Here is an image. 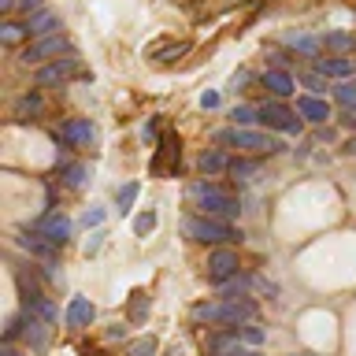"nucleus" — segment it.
Segmentation results:
<instances>
[{
  "mask_svg": "<svg viewBox=\"0 0 356 356\" xmlns=\"http://www.w3.org/2000/svg\"><path fill=\"white\" fill-rule=\"evenodd\" d=\"M219 145H227V149H241V152H278L282 145H278L275 138H267V134L260 130H245V127H230V130H219L216 134Z\"/></svg>",
  "mask_w": 356,
  "mask_h": 356,
  "instance_id": "2",
  "label": "nucleus"
},
{
  "mask_svg": "<svg viewBox=\"0 0 356 356\" xmlns=\"http://www.w3.org/2000/svg\"><path fill=\"white\" fill-rule=\"evenodd\" d=\"M74 74H78V60H74V56H67V60H52L49 67H41L38 82L41 86H63L67 78H74Z\"/></svg>",
  "mask_w": 356,
  "mask_h": 356,
  "instance_id": "9",
  "label": "nucleus"
},
{
  "mask_svg": "<svg viewBox=\"0 0 356 356\" xmlns=\"http://www.w3.org/2000/svg\"><path fill=\"white\" fill-rule=\"evenodd\" d=\"M19 327H22V319H8V327H4V341H15V338H19Z\"/></svg>",
  "mask_w": 356,
  "mask_h": 356,
  "instance_id": "30",
  "label": "nucleus"
},
{
  "mask_svg": "<svg viewBox=\"0 0 356 356\" xmlns=\"http://www.w3.org/2000/svg\"><path fill=\"white\" fill-rule=\"evenodd\" d=\"M252 305L249 300H238V297H227V300H208V305H197L193 308V319L197 323H219V327H238V323L252 319Z\"/></svg>",
  "mask_w": 356,
  "mask_h": 356,
  "instance_id": "1",
  "label": "nucleus"
},
{
  "mask_svg": "<svg viewBox=\"0 0 356 356\" xmlns=\"http://www.w3.org/2000/svg\"><path fill=\"white\" fill-rule=\"evenodd\" d=\"M200 104H204V108H216V104H219V93H204V97H200Z\"/></svg>",
  "mask_w": 356,
  "mask_h": 356,
  "instance_id": "35",
  "label": "nucleus"
},
{
  "mask_svg": "<svg viewBox=\"0 0 356 356\" xmlns=\"http://www.w3.org/2000/svg\"><path fill=\"white\" fill-rule=\"evenodd\" d=\"M305 86H308V89H323V82H319V74H308V78H305Z\"/></svg>",
  "mask_w": 356,
  "mask_h": 356,
  "instance_id": "36",
  "label": "nucleus"
},
{
  "mask_svg": "<svg viewBox=\"0 0 356 356\" xmlns=\"http://www.w3.org/2000/svg\"><path fill=\"white\" fill-rule=\"evenodd\" d=\"M193 200L200 204V211L204 216H211V219H234L241 211V204H238V197L234 193H222V189H216V186H193Z\"/></svg>",
  "mask_w": 356,
  "mask_h": 356,
  "instance_id": "3",
  "label": "nucleus"
},
{
  "mask_svg": "<svg viewBox=\"0 0 356 356\" xmlns=\"http://www.w3.org/2000/svg\"><path fill=\"white\" fill-rule=\"evenodd\" d=\"M152 227H156V216H152V211H145V216L134 219V234H138V238H145V234H149Z\"/></svg>",
  "mask_w": 356,
  "mask_h": 356,
  "instance_id": "22",
  "label": "nucleus"
},
{
  "mask_svg": "<svg viewBox=\"0 0 356 356\" xmlns=\"http://www.w3.org/2000/svg\"><path fill=\"white\" fill-rule=\"evenodd\" d=\"M93 316H97V308H93V300H89V297H74L71 305H67V327H71V330L89 327Z\"/></svg>",
  "mask_w": 356,
  "mask_h": 356,
  "instance_id": "11",
  "label": "nucleus"
},
{
  "mask_svg": "<svg viewBox=\"0 0 356 356\" xmlns=\"http://www.w3.org/2000/svg\"><path fill=\"white\" fill-rule=\"evenodd\" d=\"M127 356H156V338H138V341H130Z\"/></svg>",
  "mask_w": 356,
  "mask_h": 356,
  "instance_id": "20",
  "label": "nucleus"
},
{
  "mask_svg": "<svg viewBox=\"0 0 356 356\" xmlns=\"http://www.w3.org/2000/svg\"><path fill=\"white\" fill-rule=\"evenodd\" d=\"M330 44H334V49H349V38H345V33H334V38H330Z\"/></svg>",
  "mask_w": 356,
  "mask_h": 356,
  "instance_id": "34",
  "label": "nucleus"
},
{
  "mask_svg": "<svg viewBox=\"0 0 356 356\" xmlns=\"http://www.w3.org/2000/svg\"><path fill=\"white\" fill-rule=\"evenodd\" d=\"M338 100H341V104H356V82H345V86H338Z\"/></svg>",
  "mask_w": 356,
  "mask_h": 356,
  "instance_id": "26",
  "label": "nucleus"
},
{
  "mask_svg": "<svg viewBox=\"0 0 356 356\" xmlns=\"http://www.w3.org/2000/svg\"><path fill=\"white\" fill-rule=\"evenodd\" d=\"M238 252H234V249H216V252H211L208 256V278H211V282H227V278H234V275H238Z\"/></svg>",
  "mask_w": 356,
  "mask_h": 356,
  "instance_id": "7",
  "label": "nucleus"
},
{
  "mask_svg": "<svg viewBox=\"0 0 356 356\" xmlns=\"http://www.w3.org/2000/svg\"><path fill=\"white\" fill-rule=\"evenodd\" d=\"M60 138L67 145H74V149H89V145L97 141V130H93V122H89V119H67L63 130H60Z\"/></svg>",
  "mask_w": 356,
  "mask_h": 356,
  "instance_id": "8",
  "label": "nucleus"
},
{
  "mask_svg": "<svg viewBox=\"0 0 356 356\" xmlns=\"http://www.w3.org/2000/svg\"><path fill=\"white\" fill-rule=\"evenodd\" d=\"M26 338H30V341H33V349H38V353H41V349H44V334H41V330H38V323H30V330H26Z\"/></svg>",
  "mask_w": 356,
  "mask_h": 356,
  "instance_id": "27",
  "label": "nucleus"
},
{
  "mask_svg": "<svg viewBox=\"0 0 356 356\" xmlns=\"http://www.w3.org/2000/svg\"><path fill=\"white\" fill-rule=\"evenodd\" d=\"M15 4H19V8L30 15V11H41V4H44V0H15Z\"/></svg>",
  "mask_w": 356,
  "mask_h": 356,
  "instance_id": "32",
  "label": "nucleus"
},
{
  "mask_svg": "<svg viewBox=\"0 0 356 356\" xmlns=\"http://www.w3.org/2000/svg\"><path fill=\"white\" fill-rule=\"evenodd\" d=\"M349 149H353V152H356V138H353V141H349Z\"/></svg>",
  "mask_w": 356,
  "mask_h": 356,
  "instance_id": "40",
  "label": "nucleus"
},
{
  "mask_svg": "<svg viewBox=\"0 0 356 356\" xmlns=\"http://www.w3.org/2000/svg\"><path fill=\"white\" fill-rule=\"evenodd\" d=\"M134 200H138V182H127V186L119 189V211H122V216L130 211V204H134Z\"/></svg>",
  "mask_w": 356,
  "mask_h": 356,
  "instance_id": "21",
  "label": "nucleus"
},
{
  "mask_svg": "<svg viewBox=\"0 0 356 356\" xmlns=\"http://www.w3.org/2000/svg\"><path fill=\"white\" fill-rule=\"evenodd\" d=\"M241 338L249 341V345H256V341H264V330H256V327H245V330H241Z\"/></svg>",
  "mask_w": 356,
  "mask_h": 356,
  "instance_id": "31",
  "label": "nucleus"
},
{
  "mask_svg": "<svg viewBox=\"0 0 356 356\" xmlns=\"http://www.w3.org/2000/svg\"><path fill=\"white\" fill-rule=\"evenodd\" d=\"M264 89H271V97H289L293 93V78L286 71H267L264 74Z\"/></svg>",
  "mask_w": 356,
  "mask_h": 356,
  "instance_id": "14",
  "label": "nucleus"
},
{
  "mask_svg": "<svg viewBox=\"0 0 356 356\" xmlns=\"http://www.w3.org/2000/svg\"><path fill=\"white\" fill-rule=\"evenodd\" d=\"M100 219H104V211H100V208H93V211H86V227H97Z\"/></svg>",
  "mask_w": 356,
  "mask_h": 356,
  "instance_id": "33",
  "label": "nucleus"
},
{
  "mask_svg": "<svg viewBox=\"0 0 356 356\" xmlns=\"http://www.w3.org/2000/svg\"><path fill=\"white\" fill-rule=\"evenodd\" d=\"M230 175H234V178H249V175H256V163H252V160H241V163L234 160V163H230Z\"/></svg>",
  "mask_w": 356,
  "mask_h": 356,
  "instance_id": "24",
  "label": "nucleus"
},
{
  "mask_svg": "<svg viewBox=\"0 0 356 356\" xmlns=\"http://www.w3.org/2000/svg\"><path fill=\"white\" fill-rule=\"evenodd\" d=\"M260 115V111H252V108H234L230 111V119H234V127H249V122Z\"/></svg>",
  "mask_w": 356,
  "mask_h": 356,
  "instance_id": "23",
  "label": "nucleus"
},
{
  "mask_svg": "<svg viewBox=\"0 0 356 356\" xmlns=\"http://www.w3.org/2000/svg\"><path fill=\"white\" fill-rule=\"evenodd\" d=\"M19 241L26 245V249H30L33 256H41V260H52V249H56V245H49V241L41 238V234H22Z\"/></svg>",
  "mask_w": 356,
  "mask_h": 356,
  "instance_id": "17",
  "label": "nucleus"
},
{
  "mask_svg": "<svg viewBox=\"0 0 356 356\" xmlns=\"http://www.w3.org/2000/svg\"><path fill=\"white\" fill-rule=\"evenodd\" d=\"M319 74L323 78H349V74H356V60L353 56H327V60H319Z\"/></svg>",
  "mask_w": 356,
  "mask_h": 356,
  "instance_id": "12",
  "label": "nucleus"
},
{
  "mask_svg": "<svg viewBox=\"0 0 356 356\" xmlns=\"http://www.w3.org/2000/svg\"><path fill=\"white\" fill-rule=\"evenodd\" d=\"M230 356H260V353H252V349H234Z\"/></svg>",
  "mask_w": 356,
  "mask_h": 356,
  "instance_id": "37",
  "label": "nucleus"
},
{
  "mask_svg": "<svg viewBox=\"0 0 356 356\" xmlns=\"http://www.w3.org/2000/svg\"><path fill=\"white\" fill-rule=\"evenodd\" d=\"M38 234H41L49 245H63L67 238H71V219H67V216H56V211H52V216H44V219L38 222Z\"/></svg>",
  "mask_w": 356,
  "mask_h": 356,
  "instance_id": "10",
  "label": "nucleus"
},
{
  "mask_svg": "<svg viewBox=\"0 0 356 356\" xmlns=\"http://www.w3.org/2000/svg\"><path fill=\"white\" fill-rule=\"evenodd\" d=\"M19 38H30V30L19 26V22H4V26H0V41L4 44H15Z\"/></svg>",
  "mask_w": 356,
  "mask_h": 356,
  "instance_id": "19",
  "label": "nucleus"
},
{
  "mask_svg": "<svg viewBox=\"0 0 356 356\" xmlns=\"http://www.w3.org/2000/svg\"><path fill=\"white\" fill-rule=\"evenodd\" d=\"M26 30H30V38H49V33L56 30V15H49V11H33V15L26 19Z\"/></svg>",
  "mask_w": 356,
  "mask_h": 356,
  "instance_id": "15",
  "label": "nucleus"
},
{
  "mask_svg": "<svg viewBox=\"0 0 356 356\" xmlns=\"http://www.w3.org/2000/svg\"><path fill=\"white\" fill-rule=\"evenodd\" d=\"M33 115H41V97H38V93L22 97L19 104H15V119H22V122H30Z\"/></svg>",
  "mask_w": 356,
  "mask_h": 356,
  "instance_id": "18",
  "label": "nucleus"
},
{
  "mask_svg": "<svg viewBox=\"0 0 356 356\" xmlns=\"http://www.w3.org/2000/svg\"><path fill=\"white\" fill-rule=\"evenodd\" d=\"M30 308H33V312H38V316H41L44 323H52V319H56V308L49 305V300H41V297H38V300H33V305H30Z\"/></svg>",
  "mask_w": 356,
  "mask_h": 356,
  "instance_id": "25",
  "label": "nucleus"
},
{
  "mask_svg": "<svg viewBox=\"0 0 356 356\" xmlns=\"http://www.w3.org/2000/svg\"><path fill=\"white\" fill-rule=\"evenodd\" d=\"M15 8V0H0V11H11Z\"/></svg>",
  "mask_w": 356,
  "mask_h": 356,
  "instance_id": "38",
  "label": "nucleus"
},
{
  "mask_svg": "<svg viewBox=\"0 0 356 356\" xmlns=\"http://www.w3.org/2000/svg\"><path fill=\"white\" fill-rule=\"evenodd\" d=\"M86 178V167H67V186H82Z\"/></svg>",
  "mask_w": 356,
  "mask_h": 356,
  "instance_id": "28",
  "label": "nucleus"
},
{
  "mask_svg": "<svg viewBox=\"0 0 356 356\" xmlns=\"http://www.w3.org/2000/svg\"><path fill=\"white\" fill-rule=\"evenodd\" d=\"M182 227H186V234L193 241H204V245H227L234 238H241L234 227H227L222 219H211V216H189Z\"/></svg>",
  "mask_w": 356,
  "mask_h": 356,
  "instance_id": "4",
  "label": "nucleus"
},
{
  "mask_svg": "<svg viewBox=\"0 0 356 356\" xmlns=\"http://www.w3.org/2000/svg\"><path fill=\"white\" fill-rule=\"evenodd\" d=\"M0 356H22V353H11V349H4V353H0Z\"/></svg>",
  "mask_w": 356,
  "mask_h": 356,
  "instance_id": "39",
  "label": "nucleus"
},
{
  "mask_svg": "<svg viewBox=\"0 0 356 356\" xmlns=\"http://www.w3.org/2000/svg\"><path fill=\"white\" fill-rule=\"evenodd\" d=\"M197 167H200V171H204V175H222V171H230L227 156H222L219 149L204 152V156H200V160H197Z\"/></svg>",
  "mask_w": 356,
  "mask_h": 356,
  "instance_id": "16",
  "label": "nucleus"
},
{
  "mask_svg": "<svg viewBox=\"0 0 356 356\" xmlns=\"http://www.w3.org/2000/svg\"><path fill=\"white\" fill-rule=\"evenodd\" d=\"M297 115L308 119V122H327L330 108H327V100H319V97H300L297 100Z\"/></svg>",
  "mask_w": 356,
  "mask_h": 356,
  "instance_id": "13",
  "label": "nucleus"
},
{
  "mask_svg": "<svg viewBox=\"0 0 356 356\" xmlns=\"http://www.w3.org/2000/svg\"><path fill=\"white\" fill-rule=\"evenodd\" d=\"M60 52H67V38H63V33H49V38H38L33 44H26V52H22V63L60 60Z\"/></svg>",
  "mask_w": 356,
  "mask_h": 356,
  "instance_id": "5",
  "label": "nucleus"
},
{
  "mask_svg": "<svg viewBox=\"0 0 356 356\" xmlns=\"http://www.w3.org/2000/svg\"><path fill=\"white\" fill-rule=\"evenodd\" d=\"M130 316L141 319L145 316V293H134V305H130Z\"/></svg>",
  "mask_w": 356,
  "mask_h": 356,
  "instance_id": "29",
  "label": "nucleus"
},
{
  "mask_svg": "<svg viewBox=\"0 0 356 356\" xmlns=\"http://www.w3.org/2000/svg\"><path fill=\"white\" fill-rule=\"evenodd\" d=\"M260 119H264L271 130H286V134H297V130H300V119H297L286 104H278V100H267V104H260Z\"/></svg>",
  "mask_w": 356,
  "mask_h": 356,
  "instance_id": "6",
  "label": "nucleus"
},
{
  "mask_svg": "<svg viewBox=\"0 0 356 356\" xmlns=\"http://www.w3.org/2000/svg\"><path fill=\"white\" fill-rule=\"evenodd\" d=\"M167 356H182V353H178V349H175V353H167Z\"/></svg>",
  "mask_w": 356,
  "mask_h": 356,
  "instance_id": "41",
  "label": "nucleus"
}]
</instances>
